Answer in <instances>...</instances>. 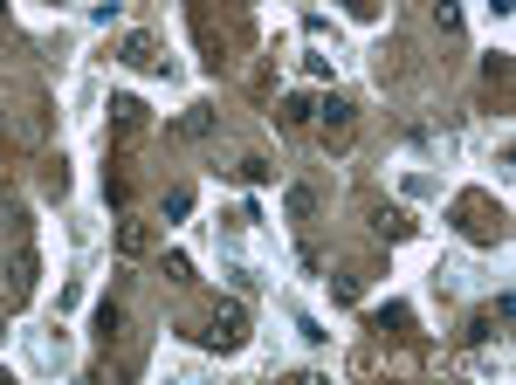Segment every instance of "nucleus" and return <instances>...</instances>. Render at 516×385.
<instances>
[{"label":"nucleus","mask_w":516,"mask_h":385,"mask_svg":"<svg viewBox=\"0 0 516 385\" xmlns=\"http://www.w3.org/2000/svg\"><path fill=\"white\" fill-rule=\"evenodd\" d=\"M200 344H207V351H220V358L248 351V309H241V303H220V309H214V324L200 330Z\"/></svg>","instance_id":"nucleus-1"},{"label":"nucleus","mask_w":516,"mask_h":385,"mask_svg":"<svg viewBox=\"0 0 516 385\" xmlns=\"http://www.w3.org/2000/svg\"><path fill=\"white\" fill-rule=\"evenodd\" d=\"M117 62L138 69V76H172V56H158V35H125V42H117Z\"/></svg>","instance_id":"nucleus-2"},{"label":"nucleus","mask_w":516,"mask_h":385,"mask_svg":"<svg viewBox=\"0 0 516 385\" xmlns=\"http://www.w3.org/2000/svg\"><path fill=\"white\" fill-rule=\"evenodd\" d=\"M28 358H35V371H69V338H63V330H35Z\"/></svg>","instance_id":"nucleus-3"},{"label":"nucleus","mask_w":516,"mask_h":385,"mask_svg":"<svg viewBox=\"0 0 516 385\" xmlns=\"http://www.w3.org/2000/svg\"><path fill=\"white\" fill-rule=\"evenodd\" d=\"M35 276H42L35 248H15V262H7V289H15V296H35Z\"/></svg>","instance_id":"nucleus-4"},{"label":"nucleus","mask_w":516,"mask_h":385,"mask_svg":"<svg viewBox=\"0 0 516 385\" xmlns=\"http://www.w3.org/2000/svg\"><path fill=\"white\" fill-rule=\"evenodd\" d=\"M282 309H289V324H297V338H303V344H330V330L317 324V317L297 303V296H282Z\"/></svg>","instance_id":"nucleus-5"},{"label":"nucleus","mask_w":516,"mask_h":385,"mask_svg":"<svg viewBox=\"0 0 516 385\" xmlns=\"http://www.w3.org/2000/svg\"><path fill=\"white\" fill-rule=\"evenodd\" d=\"M427 282H434L440 296H454V289H469V268H461V262L448 255V262H434V276H427Z\"/></svg>","instance_id":"nucleus-6"},{"label":"nucleus","mask_w":516,"mask_h":385,"mask_svg":"<svg viewBox=\"0 0 516 385\" xmlns=\"http://www.w3.org/2000/svg\"><path fill=\"white\" fill-rule=\"evenodd\" d=\"M400 193L407 200H440V179L434 172H400Z\"/></svg>","instance_id":"nucleus-7"},{"label":"nucleus","mask_w":516,"mask_h":385,"mask_svg":"<svg viewBox=\"0 0 516 385\" xmlns=\"http://www.w3.org/2000/svg\"><path fill=\"white\" fill-rule=\"evenodd\" d=\"M110 124H117V131H138V124H145V104H138V96H110Z\"/></svg>","instance_id":"nucleus-8"},{"label":"nucleus","mask_w":516,"mask_h":385,"mask_svg":"<svg viewBox=\"0 0 516 385\" xmlns=\"http://www.w3.org/2000/svg\"><path fill=\"white\" fill-rule=\"evenodd\" d=\"M145 248H152V228H145V220H125V228H117V255H145Z\"/></svg>","instance_id":"nucleus-9"},{"label":"nucleus","mask_w":516,"mask_h":385,"mask_svg":"<svg viewBox=\"0 0 516 385\" xmlns=\"http://www.w3.org/2000/svg\"><path fill=\"white\" fill-rule=\"evenodd\" d=\"M282 207H289V220H310V214H317V193H310V186H289V193H282Z\"/></svg>","instance_id":"nucleus-10"},{"label":"nucleus","mask_w":516,"mask_h":385,"mask_svg":"<svg viewBox=\"0 0 516 385\" xmlns=\"http://www.w3.org/2000/svg\"><path fill=\"white\" fill-rule=\"evenodd\" d=\"M117 330H125V317H117V303L96 309V344H117Z\"/></svg>","instance_id":"nucleus-11"},{"label":"nucleus","mask_w":516,"mask_h":385,"mask_svg":"<svg viewBox=\"0 0 516 385\" xmlns=\"http://www.w3.org/2000/svg\"><path fill=\"white\" fill-rule=\"evenodd\" d=\"M179 131H187V138H207V131H214V110H207V104H193L187 117H179Z\"/></svg>","instance_id":"nucleus-12"},{"label":"nucleus","mask_w":516,"mask_h":385,"mask_svg":"<svg viewBox=\"0 0 516 385\" xmlns=\"http://www.w3.org/2000/svg\"><path fill=\"white\" fill-rule=\"evenodd\" d=\"M379 228H386V234H392V241H407V234H413V220H407V214H400V207H379Z\"/></svg>","instance_id":"nucleus-13"},{"label":"nucleus","mask_w":516,"mask_h":385,"mask_svg":"<svg viewBox=\"0 0 516 385\" xmlns=\"http://www.w3.org/2000/svg\"><path fill=\"white\" fill-rule=\"evenodd\" d=\"M372 324H379V330H400V338H407V330H413V317H407V309H400V303H392V309H379Z\"/></svg>","instance_id":"nucleus-14"},{"label":"nucleus","mask_w":516,"mask_h":385,"mask_svg":"<svg viewBox=\"0 0 516 385\" xmlns=\"http://www.w3.org/2000/svg\"><path fill=\"white\" fill-rule=\"evenodd\" d=\"M282 117H289V124H310L317 104H310V96H282Z\"/></svg>","instance_id":"nucleus-15"},{"label":"nucleus","mask_w":516,"mask_h":385,"mask_svg":"<svg viewBox=\"0 0 516 385\" xmlns=\"http://www.w3.org/2000/svg\"><path fill=\"white\" fill-rule=\"evenodd\" d=\"M187 207H193V193H187V186H172V193H166V220H187Z\"/></svg>","instance_id":"nucleus-16"},{"label":"nucleus","mask_w":516,"mask_h":385,"mask_svg":"<svg viewBox=\"0 0 516 385\" xmlns=\"http://www.w3.org/2000/svg\"><path fill=\"white\" fill-rule=\"evenodd\" d=\"M344 15H351V21H372V15H379V0H344Z\"/></svg>","instance_id":"nucleus-17"},{"label":"nucleus","mask_w":516,"mask_h":385,"mask_svg":"<svg viewBox=\"0 0 516 385\" xmlns=\"http://www.w3.org/2000/svg\"><path fill=\"white\" fill-rule=\"evenodd\" d=\"M489 7V21H510V0H482Z\"/></svg>","instance_id":"nucleus-18"},{"label":"nucleus","mask_w":516,"mask_h":385,"mask_svg":"<svg viewBox=\"0 0 516 385\" xmlns=\"http://www.w3.org/2000/svg\"><path fill=\"white\" fill-rule=\"evenodd\" d=\"M0 338H7V324H0Z\"/></svg>","instance_id":"nucleus-19"}]
</instances>
